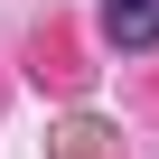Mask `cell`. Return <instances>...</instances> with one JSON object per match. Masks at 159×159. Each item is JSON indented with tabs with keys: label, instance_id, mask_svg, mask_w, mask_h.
<instances>
[{
	"label": "cell",
	"instance_id": "1",
	"mask_svg": "<svg viewBox=\"0 0 159 159\" xmlns=\"http://www.w3.org/2000/svg\"><path fill=\"white\" fill-rule=\"evenodd\" d=\"M103 28H112L122 47H150V38H159V0H112V10H103Z\"/></svg>",
	"mask_w": 159,
	"mask_h": 159
}]
</instances>
